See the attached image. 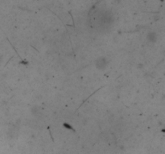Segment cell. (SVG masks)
Wrapping results in <instances>:
<instances>
[{
	"mask_svg": "<svg viewBox=\"0 0 165 154\" xmlns=\"http://www.w3.org/2000/svg\"><path fill=\"white\" fill-rule=\"evenodd\" d=\"M107 65V60L104 57H100L96 60V67L98 69H103L105 68Z\"/></svg>",
	"mask_w": 165,
	"mask_h": 154,
	"instance_id": "6da1fadb",
	"label": "cell"
},
{
	"mask_svg": "<svg viewBox=\"0 0 165 154\" xmlns=\"http://www.w3.org/2000/svg\"><path fill=\"white\" fill-rule=\"evenodd\" d=\"M147 39L151 43H155L157 40V35L155 32H150L147 35Z\"/></svg>",
	"mask_w": 165,
	"mask_h": 154,
	"instance_id": "7a4b0ae2",
	"label": "cell"
}]
</instances>
